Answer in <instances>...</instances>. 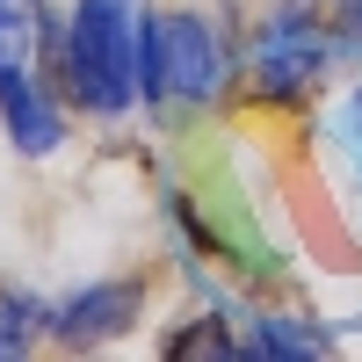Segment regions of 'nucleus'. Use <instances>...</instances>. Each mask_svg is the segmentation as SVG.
<instances>
[{
	"label": "nucleus",
	"mask_w": 362,
	"mask_h": 362,
	"mask_svg": "<svg viewBox=\"0 0 362 362\" xmlns=\"http://www.w3.org/2000/svg\"><path fill=\"white\" fill-rule=\"evenodd\" d=\"M145 0H73L66 15V95L87 116H124L138 102V73H145Z\"/></svg>",
	"instance_id": "f257e3e1"
},
{
	"label": "nucleus",
	"mask_w": 362,
	"mask_h": 362,
	"mask_svg": "<svg viewBox=\"0 0 362 362\" xmlns=\"http://www.w3.org/2000/svg\"><path fill=\"white\" fill-rule=\"evenodd\" d=\"M225 87V44L218 22L196 8H167L145 22V73H138V102H218Z\"/></svg>",
	"instance_id": "f03ea898"
},
{
	"label": "nucleus",
	"mask_w": 362,
	"mask_h": 362,
	"mask_svg": "<svg viewBox=\"0 0 362 362\" xmlns=\"http://www.w3.org/2000/svg\"><path fill=\"white\" fill-rule=\"evenodd\" d=\"M326 58H334V37H326L319 8L283 0V8L261 22V37H254V87L268 102H297V95H312Z\"/></svg>",
	"instance_id": "7ed1b4c3"
},
{
	"label": "nucleus",
	"mask_w": 362,
	"mask_h": 362,
	"mask_svg": "<svg viewBox=\"0 0 362 362\" xmlns=\"http://www.w3.org/2000/svg\"><path fill=\"white\" fill-rule=\"evenodd\" d=\"M138 312H145V283H138V276L87 283V290H73L66 305L51 312V341H58V348H102V341H116V334H131Z\"/></svg>",
	"instance_id": "20e7f679"
},
{
	"label": "nucleus",
	"mask_w": 362,
	"mask_h": 362,
	"mask_svg": "<svg viewBox=\"0 0 362 362\" xmlns=\"http://www.w3.org/2000/svg\"><path fill=\"white\" fill-rule=\"evenodd\" d=\"M0 116H8L15 153H29V160L58 153V138H66V116L51 109V95L37 87V73H29V66H15L8 80H0Z\"/></svg>",
	"instance_id": "39448f33"
},
{
	"label": "nucleus",
	"mask_w": 362,
	"mask_h": 362,
	"mask_svg": "<svg viewBox=\"0 0 362 362\" xmlns=\"http://www.w3.org/2000/svg\"><path fill=\"white\" fill-rule=\"evenodd\" d=\"M326 326H305V319H290V312H261L247 334H239V348L261 355V362H297V355H326Z\"/></svg>",
	"instance_id": "423d86ee"
},
{
	"label": "nucleus",
	"mask_w": 362,
	"mask_h": 362,
	"mask_svg": "<svg viewBox=\"0 0 362 362\" xmlns=\"http://www.w3.org/2000/svg\"><path fill=\"white\" fill-rule=\"evenodd\" d=\"M167 355L174 362H247V348H239V334L225 326V312H203V319L181 326V334H167Z\"/></svg>",
	"instance_id": "0eeeda50"
},
{
	"label": "nucleus",
	"mask_w": 362,
	"mask_h": 362,
	"mask_svg": "<svg viewBox=\"0 0 362 362\" xmlns=\"http://www.w3.org/2000/svg\"><path fill=\"white\" fill-rule=\"evenodd\" d=\"M44 334H51V312H44V297H29V290H8V297H0V362L29 355Z\"/></svg>",
	"instance_id": "6e6552de"
},
{
	"label": "nucleus",
	"mask_w": 362,
	"mask_h": 362,
	"mask_svg": "<svg viewBox=\"0 0 362 362\" xmlns=\"http://www.w3.org/2000/svg\"><path fill=\"white\" fill-rule=\"evenodd\" d=\"M44 44V29H22V22H0V80H8L15 66H29Z\"/></svg>",
	"instance_id": "1a4fd4ad"
},
{
	"label": "nucleus",
	"mask_w": 362,
	"mask_h": 362,
	"mask_svg": "<svg viewBox=\"0 0 362 362\" xmlns=\"http://www.w3.org/2000/svg\"><path fill=\"white\" fill-rule=\"evenodd\" d=\"M0 22H22V29H51L44 0H0Z\"/></svg>",
	"instance_id": "9d476101"
},
{
	"label": "nucleus",
	"mask_w": 362,
	"mask_h": 362,
	"mask_svg": "<svg viewBox=\"0 0 362 362\" xmlns=\"http://www.w3.org/2000/svg\"><path fill=\"white\" fill-rule=\"evenodd\" d=\"M341 138H348V160H355V174H362V102L341 116Z\"/></svg>",
	"instance_id": "9b49d317"
},
{
	"label": "nucleus",
	"mask_w": 362,
	"mask_h": 362,
	"mask_svg": "<svg viewBox=\"0 0 362 362\" xmlns=\"http://www.w3.org/2000/svg\"><path fill=\"white\" fill-rule=\"evenodd\" d=\"M355 102H362V87H355Z\"/></svg>",
	"instance_id": "f8f14e48"
}]
</instances>
